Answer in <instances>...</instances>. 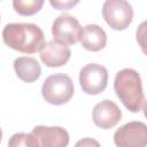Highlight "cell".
<instances>
[{"mask_svg":"<svg viewBox=\"0 0 147 147\" xmlns=\"http://www.w3.org/2000/svg\"><path fill=\"white\" fill-rule=\"evenodd\" d=\"M3 42L21 53L33 54L44 45V32L33 23H9L2 31Z\"/></svg>","mask_w":147,"mask_h":147,"instance_id":"1","label":"cell"},{"mask_svg":"<svg viewBox=\"0 0 147 147\" xmlns=\"http://www.w3.org/2000/svg\"><path fill=\"white\" fill-rule=\"evenodd\" d=\"M141 83L140 75L131 68H125L118 71L114 80L116 95L132 113L139 111L145 103Z\"/></svg>","mask_w":147,"mask_h":147,"instance_id":"2","label":"cell"},{"mask_svg":"<svg viewBox=\"0 0 147 147\" xmlns=\"http://www.w3.org/2000/svg\"><path fill=\"white\" fill-rule=\"evenodd\" d=\"M75 87L71 78L65 74H55L48 76L41 87L44 99L55 106L67 103L74 95Z\"/></svg>","mask_w":147,"mask_h":147,"instance_id":"3","label":"cell"},{"mask_svg":"<svg viewBox=\"0 0 147 147\" xmlns=\"http://www.w3.org/2000/svg\"><path fill=\"white\" fill-rule=\"evenodd\" d=\"M102 16L114 30H125L132 22L133 9L127 0H106L102 6Z\"/></svg>","mask_w":147,"mask_h":147,"instance_id":"4","label":"cell"},{"mask_svg":"<svg viewBox=\"0 0 147 147\" xmlns=\"http://www.w3.org/2000/svg\"><path fill=\"white\" fill-rule=\"evenodd\" d=\"M108 82L107 69L98 63H90L82 68L79 72V84L82 90L90 95H96L105 91Z\"/></svg>","mask_w":147,"mask_h":147,"instance_id":"5","label":"cell"},{"mask_svg":"<svg viewBox=\"0 0 147 147\" xmlns=\"http://www.w3.org/2000/svg\"><path fill=\"white\" fill-rule=\"evenodd\" d=\"M82 32L83 28L79 22L69 14L57 16L52 25V34L54 40L64 45H74L79 41Z\"/></svg>","mask_w":147,"mask_h":147,"instance_id":"6","label":"cell"},{"mask_svg":"<svg viewBox=\"0 0 147 147\" xmlns=\"http://www.w3.org/2000/svg\"><path fill=\"white\" fill-rule=\"evenodd\" d=\"M114 142L116 146L125 147H144L147 145V126L139 121L129 122L122 125L114 133Z\"/></svg>","mask_w":147,"mask_h":147,"instance_id":"7","label":"cell"},{"mask_svg":"<svg viewBox=\"0 0 147 147\" xmlns=\"http://www.w3.org/2000/svg\"><path fill=\"white\" fill-rule=\"evenodd\" d=\"M33 147H65L69 144V133L61 126H34L32 132Z\"/></svg>","mask_w":147,"mask_h":147,"instance_id":"8","label":"cell"},{"mask_svg":"<svg viewBox=\"0 0 147 147\" xmlns=\"http://www.w3.org/2000/svg\"><path fill=\"white\" fill-rule=\"evenodd\" d=\"M92 117L96 126L107 130L114 127L121 121L122 111L115 102L110 100H103L94 106Z\"/></svg>","mask_w":147,"mask_h":147,"instance_id":"9","label":"cell"},{"mask_svg":"<svg viewBox=\"0 0 147 147\" xmlns=\"http://www.w3.org/2000/svg\"><path fill=\"white\" fill-rule=\"evenodd\" d=\"M71 56L70 48L56 40H49L44 42L40 48V59L45 65L49 68L64 65Z\"/></svg>","mask_w":147,"mask_h":147,"instance_id":"10","label":"cell"},{"mask_svg":"<svg viewBox=\"0 0 147 147\" xmlns=\"http://www.w3.org/2000/svg\"><path fill=\"white\" fill-rule=\"evenodd\" d=\"M79 40L85 49L91 52H98L105 48L107 44V34L101 26L96 24H87L83 28Z\"/></svg>","mask_w":147,"mask_h":147,"instance_id":"11","label":"cell"},{"mask_svg":"<svg viewBox=\"0 0 147 147\" xmlns=\"http://www.w3.org/2000/svg\"><path fill=\"white\" fill-rule=\"evenodd\" d=\"M14 69L17 77L25 83H33L41 75V67L39 62L29 56L17 57L14 61Z\"/></svg>","mask_w":147,"mask_h":147,"instance_id":"12","label":"cell"},{"mask_svg":"<svg viewBox=\"0 0 147 147\" xmlns=\"http://www.w3.org/2000/svg\"><path fill=\"white\" fill-rule=\"evenodd\" d=\"M45 0H13L14 10L23 16L37 14L44 6Z\"/></svg>","mask_w":147,"mask_h":147,"instance_id":"13","label":"cell"},{"mask_svg":"<svg viewBox=\"0 0 147 147\" xmlns=\"http://www.w3.org/2000/svg\"><path fill=\"white\" fill-rule=\"evenodd\" d=\"M8 146H10V147H21V146L33 147L32 136H31V133H24V132L15 133L11 136L10 140L8 141Z\"/></svg>","mask_w":147,"mask_h":147,"instance_id":"14","label":"cell"},{"mask_svg":"<svg viewBox=\"0 0 147 147\" xmlns=\"http://www.w3.org/2000/svg\"><path fill=\"white\" fill-rule=\"evenodd\" d=\"M80 0H49L51 6L57 10H69L77 6Z\"/></svg>","mask_w":147,"mask_h":147,"instance_id":"15","label":"cell"},{"mask_svg":"<svg viewBox=\"0 0 147 147\" xmlns=\"http://www.w3.org/2000/svg\"><path fill=\"white\" fill-rule=\"evenodd\" d=\"M77 146H87V145H95V146H99V142L98 141H95V140H92V139H84V140H82V141H78L77 144H76Z\"/></svg>","mask_w":147,"mask_h":147,"instance_id":"16","label":"cell"},{"mask_svg":"<svg viewBox=\"0 0 147 147\" xmlns=\"http://www.w3.org/2000/svg\"><path fill=\"white\" fill-rule=\"evenodd\" d=\"M1 140H2V131L0 129V142H1Z\"/></svg>","mask_w":147,"mask_h":147,"instance_id":"17","label":"cell"},{"mask_svg":"<svg viewBox=\"0 0 147 147\" xmlns=\"http://www.w3.org/2000/svg\"><path fill=\"white\" fill-rule=\"evenodd\" d=\"M0 1H1V0H0Z\"/></svg>","mask_w":147,"mask_h":147,"instance_id":"18","label":"cell"}]
</instances>
